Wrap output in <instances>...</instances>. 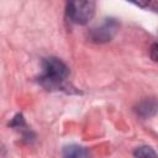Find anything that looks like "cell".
<instances>
[{"instance_id": "5b68a950", "label": "cell", "mask_w": 158, "mask_h": 158, "mask_svg": "<svg viewBox=\"0 0 158 158\" xmlns=\"http://www.w3.org/2000/svg\"><path fill=\"white\" fill-rule=\"evenodd\" d=\"M63 158H90L89 151L79 144H69L65 146L62 151Z\"/></svg>"}, {"instance_id": "ba28073f", "label": "cell", "mask_w": 158, "mask_h": 158, "mask_svg": "<svg viewBox=\"0 0 158 158\" xmlns=\"http://www.w3.org/2000/svg\"><path fill=\"white\" fill-rule=\"evenodd\" d=\"M149 57L153 62H157L158 63V42L157 43H153L149 48Z\"/></svg>"}, {"instance_id": "6da1fadb", "label": "cell", "mask_w": 158, "mask_h": 158, "mask_svg": "<svg viewBox=\"0 0 158 158\" xmlns=\"http://www.w3.org/2000/svg\"><path fill=\"white\" fill-rule=\"evenodd\" d=\"M69 68L64 62L56 57L44 58L42 62V72L37 81L46 90L77 93V90L68 83Z\"/></svg>"}, {"instance_id": "7a4b0ae2", "label": "cell", "mask_w": 158, "mask_h": 158, "mask_svg": "<svg viewBox=\"0 0 158 158\" xmlns=\"http://www.w3.org/2000/svg\"><path fill=\"white\" fill-rule=\"evenodd\" d=\"M96 4L94 1H69L65 6V14L69 21L77 25H85L88 23L95 15Z\"/></svg>"}, {"instance_id": "3957f363", "label": "cell", "mask_w": 158, "mask_h": 158, "mask_svg": "<svg viewBox=\"0 0 158 158\" xmlns=\"http://www.w3.org/2000/svg\"><path fill=\"white\" fill-rule=\"evenodd\" d=\"M120 28V22L115 17L105 19L99 26L89 31V38L95 43H106L111 41Z\"/></svg>"}, {"instance_id": "52a82bcc", "label": "cell", "mask_w": 158, "mask_h": 158, "mask_svg": "<svg viewBox=\"0 0 158 158\" xmlns=\"http://www.w3.org/2000/svg\"><path fill=\"white\" fill-rule=\"evenodd\" d=\"M135 5L143 7V9H152L153 11L158 12V2L157 1H144V2H133Z\"/></svg>"}, {"instance_id": "277c9868", "label": "cell", "mask_w": 158, "mask_h": 158, "mask_svg": "<svg viewBox=\"0 0 158 158\" xmlns=\"http://www.w3.org/2000/svg\"><path fill=\"white\" fill-rule=\"evenodd\" d=\"M135 112L142 118H149L158 112V102L152 98L143 99L135 106Z\"/></svg>"}, {"instance_id": "8992f818", "label": "cell", "mask_w": 158, "mask_h": 158, "mask_svg": "<svg viewBox=\"0 0 158 158\" xmlns=\"http://www.w3.org/2000/svg\"><path fill=\"white\" fill-rule=\"evenodd\" d=\"M135 158H158L156 151L149 146H139L133 151Z\"/></svg>"}]
</instances>
